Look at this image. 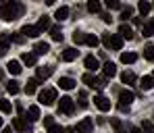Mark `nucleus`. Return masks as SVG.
Wrapping results in <instances>:
<instances>
[{
	"instance_id": "nucleus-48",
	"label": "nucleus",
	"mask_w": 154,
	"mask_h": 133,
	"mask_svg": "<svg viewBox=\"0 0 154 133\" xmlns=\"http://www.w3.org/2000/svg\"><path fill=\"white\" fill-rule=\"evenodd\" d=\"M4 79V71H0V81Z\"/></svg>"
},
{
	"instance_id": "nucleus-8",
	"label": "nucleus",
	"mask_w": 154,
	"mask_h": 133,
	"mask_svg": "<svg viewBox=\"0 0 154 133\" xmlns=\"http://www.w3.org/2000/svg\"><path fill=\"white\" fill-rule=\"evenodd\" d=\"M94 104L100 108L102 112H106V110H110V100L106 98V96H102V94H96L94 96Z\"/></svg>"
},
{
	"instance_id": "nucleus-18",
	"label": "nucleus",
	"mask_w": 154,
	"mask_h": 133,
	"mask_svg": "<svg viewBox=\"0 0 154 133\" xmlns=\"http://www.w3.org/2000/svg\"><path fill=\"white\" fill-rule=\"evenodd\" d=\"M77 54H79V50H75V48H67V50L63 52L60 58H63L65 62H71V60H75V58H77Z\"/></svg>"
},
{
	"instance_id": "nucleus-35",
	"label": "nucleus",
	"mask_w": 154,
	"mask_h": 133,
	"mask_svg": "<svg viewBox=\"0 0 154 133\" xmlns=\"http://www.w3.org/2000/svg\"><path fill=\"white\" fill-rule=\"evenodd\" d=\"M6 89H8V94H19V83L17 81H11V83H6Z\"/></svg>"
},
{
	"instance_id": "nucleus-12",
	"label": "nucleus",
	"mask_w": 154,
	"mask_h": 133,
	"mask_svg": "<svg viewBox=\"0 0 154 133\" xmlns=\"http://www.w3.org/2000/svg\"><path fill=\"white\" fill-rule=\"evenodd\" d=\"M21 33H23L25 38H38V35H40V31H38L35 25H23L21 27Z\"/></svg>"
},
{
	"instance_id": "nucleus-14",
	"label": "nucleus",
	"mask_w": 154,
	"mask_h": 133,
	"mask_svg": "<svg viewBox=\"0 0 154 133\" xmlns=\"http://www.w3.org/2000/svg\"><path fill=\"white\" fill-rule=\"evenodd\" d=\"M102 73H104V77H115L117 75V65L115 62H104Z\"/></svg>"
},
{
	"instance_id": "nucleus-38",
	"label": "nucleus",
	"mask_w": 154,
	"mask_h": 133,
	"mask_svg": "<svg viewBox=\"0 0 154 133\" xmlns=\"http://www.w3.org/2000/svg\"><path fill=\"white\" fill-rule=\"evenodd\" d=\"M131 15H133V8H123V11H121V19H123V21H127V19H131Z\"/></svg>"
},
{
	"instance_id": "nucleus-7",
	"label": "nucleus",
	"mask_w": 154,
	"mask_h": 133,
	"mask_svg": "<svg viewBox=\"0 0 154 133\" xmlns=\"http://www.w3.org/2000/svg\"><path fill=\"white\" fill-rule=\"evenodd\" d=\"M73 129H75V133H92V131H94V121H92L90 116H85L83 121L77 123Z\"/></svg>"
},
{
	"instance_id": "nucleus-30",
	"label": "nucleus",
	"mask_w": 154,
	"mask_h": 133,
	"mask_svg": "<svg viewBox=\"0 0 154 133\" xmlns=\"http://www.w3.org/2000/svg\"><path fill=\"white\" fill-rule=\"evenodd\" d=\"M50 35L54 42H63V31H60V27H50Z\"/></svg>"
},
{
	"instance_id": "nucleus-16",
	"label": "nucleus",
	"mask_w": 154,
	"mask_h": 133,
	"mask_svg": "<svg viewBox=\"0 0 154 133\" xmlns=\"http://www.w3.org/2000/svg\"><path fill=\"white\" fill-rule=\"evenodd\" d=\"M6 69H8V73H13V75H21V71H23V67H21L19 60H11V62L6 65Z\"/></svg>"
},
{
	"instance_id": "nucleus-46",
	"label": "nucleus",
	"mask_w": 154,
	"mask_h": 133,
	"mask_svg": "<svg viewBox=\"0 0 154 133\" xmlns=\"http://www.w3.org/2000/svg\"><path fill=\"white\" fill-rule=\"evenodd\" d=\"M2 133H13V129H11V127H6V129H4Z\"/></svg>"
},
{
	"instance_id": "nucleus-40",
	"label": "nucleus",
	"mask_w": 154,
	"mask_h": 133,
	"mask_svg": "<svg viewBox=\"0 0 154 133\" xmlns=\"http://www.w3.org/2000/svg\"><path fill=\"white\" fill-rule=\"evenodd\" d=\"M8 46H11V40H2V42H0V56H2V54H6Z\"/></svg>"
},
{
	"instance_id": "nucleus-43",
	"label": "nucleus",
	"mask_w": 154,
	"mask_h": 133,
	"mask_svg": "<svg viewBox=\"0 0 154 133\" xmlns=\"http://www.w3.org/2000/svg\"><path fill=\"white\" fill-rule=\"evenodd\" d=\"M54 125V116H44V127L48 129V127H52Z\"/></svg>"
},
{
	"instance_id": "nucleus-33",
	"label": "nucleus",
	"mask_w": 154,
	"mask_h": 133,
	"mask_svg": "<svg viewBox=\"0 0 154 133\" xmlns=\"http://www.w3.org/2000/svg\"><path fill=\"white\" fill-rule=\"evenodd\" d=\"M11 110H13V104H11L8 100H0V112H6V114H11Z\"/></svg>"
},
{
	"instance_id": "nucleus-17",
	"label": "nucleus",
	"mask_w": 154,
	"mask_h": 133,
	"mask_svg": "<svg viewBox=\"0 0 154 133\" xmlns=\"http://www.w3.org/2000/svg\"><path fill=\"white\" fill-rule=\"evenodd\" d=\"M119 35H121L123 40H133V29H131L129 25H125V23H123V25L119 27Z\"/></svg>"
},
{
	"instance_id": "nucleus-21",
	"label": "nucleus",
	"mask_w": 154,
	"mask_h": 133,
	"mask_svg": "<svg viewBox=\"0 0 154 133\" xmlns=\"http://www.w3.org/2000/svg\"><path fill=\"white\" fill-rule=\"evenodd\" d=\"M35 27H38V31H40V33H44L46 29H50V19H48L46 15H44V17H40V21L35 23Z\"/></svg>"
},
{
	"instance_id": "nucleus-13",
	"label": "nucleus",
	"mask_w": 154,
	"mask_h": 133,
	"mask_svg": "<svg viewBox=\"0 0 154 133\" xmlns=\"http://www.w3.org/2000/svg\"><path fill=\"white\" fill-rule=\"evenodd\" d=\"M58 87H60V89H75V79H71V77H60V79H58Z\"/></svg>"
},
{
	"instance_id": "nucleus-37",
	"label": "nucleus",
	"mask_w": 154,
	"mask_h": 133,
	"mask_svg": "<svg viewBox=\"0 0 154 133\" xmlns=\"http://www.w3.org/2000/svg\"><path fill=\"white\" fill-rule=\"evenodd\" d=\"M11 40H13L15 44H23V42H25V35L19 31V33H13V35H11Z\"/></svg>"
},
{
	"instance_id": "nucleus-6",
	"label": "nucleus",
	"mask_w": 154,
	"mask_h": 133,
	"mask_svg": "<svg viewBox=\"0 0 154 133\" xmlns=\"http://www.w3.org/2000/svg\"><path fill=\"white\" fill-rule=\"evenodd\" d=\"M13 129L19 133H33V129H31V125L27 123L23 116H15L13 119Z\"/></svg>"
},
{
	"instance_id": "nucleus-5",
	"label": "nucleus",
	"mask_w": 154,
	"mask_h": 133,
	"mask_svg": "<svg viewBox=\"0 0 154 133\" xmlns=\"http://www.w3.org/2000/svg\"><path fill=\"white\" fill-rule=\"evenodd\" d=\"M133 100H135V94L131 89H121V94H119V108L121 110H127Z\"/></svg>"
},
{
	"instance_id": "nucleus-36",
	"label": "nucleus",
	"mask_w": 154,
	"mask_h": 133,
	"mask_svg": "<svg viewBox=\"0 0 154 133\" xmlns=\"http://www.w3.org/2000/svg\"><path fill=\"white\" fill-rule=\"evenodd\" d=\"M144 35H148V38L154 35V19L148 23V25H144Z\"/></svg>"
},
{
	"instance_id": "nucleus-2",
	"label": "nucleus",
	"mask_w": 154,
	"mask_h": 133,
	"mask_svg": "<svg viewBox=\"0 0 154 133\" xmlns=\"http://www.w3.org/2000/svg\"><path fill=\"white\" fill-rule=\"evenodd\" d=\"M81 81L88 85V87H94V89H104L106 87V79L104 77H96V75H92V73H85Z\"/></svg>"
},
{
	"instance_id": "nucleus-19",
	"label": "nucleus",
	"mask_w": 154,
	"mask_h": 133,
	"mask_svg": "<svg viewBox=\"0 0 154 133\" xmlns=\"http://www.w3.org/2000/svg\"><path fill=\"white\" fill-rule=\"evenodd\" d=\"M35 58H38V54H35V52H23V54H21V60L25 62L27 67H33V65H35Z\"/></svg>"
},
{
	"instance_id": "nucleus-32",
	"label": "nucleus",
	"mask_w": 154,
	"mask_h": 133,
	"mask_svg": "<svg viewBox=\"0 0 154 133\" xmlns=\"http://www.w3.org/2000/svg\"><path fill=\"white\" fill-rule=\"evenodd\" d=\"M73 42H75L77 46H79V44H85V33H83V31H75V33H73Z\"/></svg>"
},
{
	"instance_id": "nucleus-45",
	"label": "nucleus",
	"mask_w": 154,
	"mask_h": 133,
	"mask_svg": "<svg viewBox=\"0 0 154 133\" xmlns=\"http://www.w3.org/2000/svg\"><path fill=\"white\" fill-rule=\"evenodd\" d=\"M129 133H144L140 127H129Z\"/></svg>"
},
{
	"instance_id": "nucleus-51",
	"label": "nucleus",
	"mask_w": 154,
	"mask_h": 133,
	"mask_svg": "<svg viewBox=\"0 0 154 133\" xmlns=\"http://www.w3.org/2000/svg\"><path fill=\"white\" fill-rule=\"evenodd\" d=\"M152 77H154V73H152Z\"/></svg>"
},
{
	"instance_id": "nucleus-4",
	"label": "nucleus",
	"mask_w": 154,
	"mask_h": 133,
	"mask_svg": "<svg viewBox=\"0 0 154 133\" xmlns=\"http://www.w3.org/2000/svg\"><path fill=\"white\" fill-rule=\"evenodd\" d=\"M38 98H40V104H44V106H52V104H54V100H56V89H54V87L42 89Z\"/></svg>"
},
{
	"instance_id": "nucleus-28",
	"label": "nucleus",
	"mask_w": 154,
	"mask_h": 133,
	"mask_svg": "<svg viewBox=\"0 0 154 133\" xmlns=\"http://www.w3.org/2000/svg\"><path fill=\"white\" fill-rule=\"evenodd\" d=\"M88 11H90V13H100V11H102L100 0H88Z\"/></svg>"
},
{
	"instance_id": "nucleus-25",
	"label": "nucleus",
	"mask_w": 154,
	"mask_h": 133,
	"mask_svg": "<svg viewBox=\"0 0 154 133\" xmlns=\"http://www.w3.org/2000/svg\"><path fill=\"white\" fill-rule=\"evenodd\" d=\"M135 60H137V54L135 52H123L121 54V62L123 65H133Z\"/></svg>"
},
{
	"instance_id": "nucleus-15",
	"label": "nucleus",
	"mask_w": 154,
	"mask_h": 133,
	"mask_svg": "<svg viewBox=\"0 0 154 133\" xmlns=\"http://www.w3.org/2000/svg\"><path fill=\"white\" fill-rule=\"evenodd\" d=\"M137 11H140L142 17H146V15L152 11V4H150L148 0H140V2H137Z\"/></svg>"
},
{
	"instance_id": "nucleus-24",
	"label": "nucleus",
	"mask_w": 154,
	"mask_h": 133,
	"mask_svg": "<svg viewBox=\"0 0 154 133\" xmlns=\"http://www.w3.org/2000/svg\"><path fill=\"white\" fill-rule=\"evenodd\" d=\"M38 83H40V79H38V77H33V79H27V83H25V94H35V89H38Z\"/></svg>"
},
{
	"instance_id": "nucleus-47",
	"label": "nucleus",
	"mask_w": 154,
	"mask_h": 133,
	"mask_svg": "<svg viewBox=\"0 0 154 133\" xmlns=\"http://www.w3.org/2000/svg\"><path fill=\"white\" fill-rule=\"evenodd\" d=\"M44 2H46V4H54L56 0H44Z\"/></svg>"
},
{
	"instance_id": "nucleus-44",
	"label": "nucleus",
	"mask_w": 154,
	"mask_h": 133,
	"mask_svg": "<svg viewBox=\"0 0 154 133\" xmlns=\"http://www.w3.org/2000/svg\"><path fill=\"white\" fill-rule=\"evenodd\" d=\"M102 21H104V23H110V21H112V17H110L108 13H102Z\"/></svg>"
},
{
	"instance_id": "nucleus-9",
	"label": "nucleus",
	"mask_w": 154,
	"mask_h": 133,
	"mask_svg": "<svg viewBox=\"0 0 154 133\" xmlns=\"http://www.w3.org/2000/svg\"><path fill=\"white\" fill-rule=\"evenodd\" d=\"M83 65H85V69H88V71H98V69H100V62H98V58H96L94 54H90V56H85V60H83Z\"/></svg>"
},
{
	"instance_id": "nucleus-10",
	"label": "nucleus",
	"mask_w": 154,
	"mask_h": 133,
	"mask_svg": "<svg viewBox=\"0 0 154 133\" xmlns=\"http://www.w3.org/2000/svg\"><path fill=\"white\" fill-rule=\"evenodd\" d=\"M108 48L121 50V48H123V38H121L119 33H112V35H110V42H108Z\"/></svg>"
},
{
	"instance_id": "nucleus-1",
	"label": "nucleus",
	"mask_w": 154,
	"mask_h": 133,
	"mask_svg": "<svg viewBox=\"0 0 154 133\" xmlns=\"http://www.w3.org/2000/svg\"><path fill=\"white\" fill-rule=\"evenodd\" d=\"M23 4L19 0H0V19L4 21H15L23 15Z\"/></svg>"
},
{
	"instance_id": "nucleus-22",
	"label": "nucleus",
	"mask_w": 154,
	"mask_h": 133,
	"mask_svg": "<svg viewBox=\"0 0 154 133\" xmlns=\"http://www.w3.org/2000/svg\"><path fill=\"white\" fill-rule=\"evenodd\" d=\"M121 81L127 83V85H133V83L137 81V77H135V73H131V71H123V73H121Z\"/></svg>"
},
{
	"instance_id": "nucleus-50",
	"label": "nucleus",
	"mask_w": 154,
	"mask_h": 133,
	"mask_svg": "<svg viewBox=\"0 0 154 133\" xmlns=\"http://www.w3.org/2000/svg\"><path fill=\"white\" fill-rule=\"evenodd\" d=\"M152 8H154V2H152Z\"/></svg>"
},
{
	"instance_id": "nucleus-3",
	"label": "nucleus",
	"mask_w": 154,
	"mask_h": 133,
	"mask_svg": "<svg viewBox=\"0 0 154 133\" xmlns=\"http://www.w3.org/2000/svg\"><path fill=\"white\" fill-rule=\"evenodd\" d=\"M73 110H75V100L71 96H63L58 102V112L60 114H73Z\"/></svg>"
},
{
	"instance_id": "nucleus-31",
	"label": "nucleus",
	"mask_w": 154,
	"mask_h": 133,
	"mask_svg": "<svg viewBox=\"0 0 154 133\" xmlns=\"http://www.w3.org/2000/svg\"><path fill=\"white\" fill-rule=\"evenodd\" d=\"M144 58L146 60H154V44H148L144 48Z\"/></svg>"
},
{
	"instance_id": "nucleus-11",
	"label": "nucleus",
	"mask_w": 154,
	"mask_h": 133,
	"mask_svg": "<svg viewBox=\"0 0 154 133\" xmlns=\"http://www.w3.org/2000/svg\"><path fill=\"white\" fill-rule=\"evenodd\" d=\"M52 73H54V67L46 65V67H38V79H48Z\"/></svg>"
},
{
	"instance_id": "nucleus-27",
	"label": "nucleus",
	"mask_w": 154,
	"mask_h": 133,
	"mask_svg": "<svg viewBox=\"0 0 154 133\" xmlns=\"http://www.w3.org/2000/svg\"><path fill=\"white\" fill-rule=\"evenodd\" d=\"M27 119L33 123V121H38L40 119V106H29V110H27Z\"/></svg>"
},
{
	"instance_id": "nucleus-29",
	"label": "nucleus",
	"mask_w": 154,
	"mask_h": 133,
	"mask_svg": "<svg viewBox=\"0 0 154 133\" xmlns=\"http://www.w3.org/2000/svg\"><path fill=\"white\" fill-rule=\"evenodd\" d=\"M98 42H100V40H98L94 33H85V46H90V48H96V46H98Z\"/></svg>"
},
{
	"instance_id": "nucleus-23",
	"label": "nucleus",
	"mask_w": 154,
	"mask_h": 133,
	"mask_svg": "<svg viewBox=\"0 0 154 133\" xmlns=\"http://www.w3.org/2000/svg\"><path fill=\"white\" fill-rule=\"evenodd\" d=\"M140 87H142V89H146V92H148V89H152V87H154V77H152V75L142 77V81H140Z\"/></svg>"
},
{
	"instance_id": "nucleus-49",
	"label": "nucleus",
	"mask_w": 154,
	"mask_h": 133,
	"mask_svg": "<svg viewBox=\"0 0 154 133\" xmlns=\"http://www.w3.org/2000/svg\"><path fill=\"white\" fill-rule=\"evenodd\" d=\"M0 127H2V116H0Z\"/></svg>"
},
{
	"instance_id": "nucleus-41",
	"label": "nucleus",
	"mask_w": 154,
	"mask_h": 133,
	"mask_svg": "<svg viewBox=\"0 0 154 133\" xmlns=\"http://www.w3.org/2000/svg\"><path fill=\"white\" fill-rule=\"evenodd\" d=\"M79 106H88V96H85V92H79Z\"/></svg>"
},
{
	"instance_id": "nucleus-34",
	"label": "nucleus",
	"mask_w": 154,
	"mask_h": 133,
	"mask_svg": "<svg viewBox=\"0 0 154 133\" xmlns=\"http://www.w3.org/2000/svg\"><path fill=\"white\" fill-rule=\"evenodd\" d=\"M140 129H142L144 133H154V123H152V121H144Z\"/></svg>"
},
{
	"instance_id": "nucleus-42",
	"label": "nucleus",
	"mask_w": 154,
	"mask_h": 133,
	"mask_svg": "<svg viewBox=\"0 0 154 133\" xmlns=\"http://www.w3.org/2000/svg\"><path fill=\"white\" fill-rule=\"evenodd\" d=\"M48 133H65V129L60 125H52V127H48Z\"/></svg>"
},
{
	"instance_id": "nucleus-26",
	"label": "nucleus",
	"mask_w": 154,
	"mask_h": 133,
	"mask_svg": "<svg viewBox=\"0 0 154 133\" xmlns=\"http://www.w3.org/2000/svg\"><path fill=\"white\" fill-rule=\"evenodd\" d=\"M48 50H50V44L48 42H38L33 46V52L35 54H48Z\"/></svg>"
},
{
	"instance_id": "nucleus-20",
	"label": "nucleus",
	"mask_w": 154,
	"mask_h": 133,
	"mask_svg": "<svg viewBox=\"0 0 154 133\" xmlns=\"http://www.w3.org/2000/svg\"><path fill=\"white\" fill-rule=\"evenodd\" d=\"M54 19H56V21H65V19H69V6H60V8H56Z\"/></svg>"
},
{
	"instance_id": "nucleus-39",
	"label": "nucleus",
	"mask_w": 154,
	"mask_h": 133,
	"mask_svg": "<svg viewBox=\"0 0 154 133\" xmlns=\"http://www.w3.org/2000/svg\"><path fill=\"white\" fill-rule=\"evenodd\" d=\"M104 4H106L108 8H115V11L121 8V2H119V0H104Z\"/></svg>"
}]
</instances>
